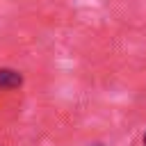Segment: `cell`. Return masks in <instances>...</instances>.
Returning a JSON list of instances; mask_svg holds the SVG:
<instances>
[{
	"label": "cell",
	"instance_id": "cell-1",
	"mask_svg": "<svg viewBox=\"0 0 146 146\" xmlns=\"http://www.w3.org/2000/svg\"><path fill=\"white\" fill-rule=\"evenodd\" d=\"M21 82H23V78L16 71H9V68L0 71V87H18Z\"/></svg>",
	"mask_w": 146,
	"mask_h": 146
},
{
	"label": "cell",
	"instance_id": "cell-2",
	"mask_svg": "<svg viewBox=\"0 0 146 146\" xmlns=\"http://www.w3.org/2000/svg\"><path fill=\"white\" fill-rule=\"evenodd\" d=\"M144 146H146V135H144Z\"/></svg>",
	"mask_w": 146,
	"mask_h": 146
}]
</instances>
